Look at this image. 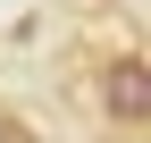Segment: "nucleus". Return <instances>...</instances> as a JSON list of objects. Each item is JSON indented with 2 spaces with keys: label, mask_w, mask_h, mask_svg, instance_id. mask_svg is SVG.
<instances>
[{
  "label": "nucleus",
  "mask_w": 151,
  "mask_h": 143,
  "mask_svg": "<svg viewBox=\"0 0 151 143\" xmlns=\"http://www.w3.org/2000/svg\"><path fill=\"white\" fill-rule=\"evenodd\" d=\"M92 110H101V126L118 143H143L151 135V59L134 42L101 51V67H92Z\"/></svg>",
  "instance_id": "1"
},
{
  "label": "nucleus",
  "mask_w": 151,
  "mask_h": 143,
  "mask_svg": "<svg viewBox=\"0 0 151 143\" xmlns=\"http://www.w3.org/2000/svg\"><path fill=\"white\" fill-rule=\"evenodd\" d=\"M0 143H42V135H34L25 118H0Z\"/></svg>",
  "instance_id": "2"
}]
</instances>
